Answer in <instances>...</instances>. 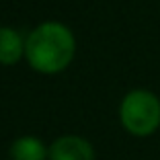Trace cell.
Instances as JSON below:
<instances>
[{
	"instance_id": "1",
	"label": "cell",
	"mask_w": 160,
	"mask_h": 160,
	"mask_svg": "<svg viewBox=\"0 0 160 160\" xmlns=\"http://www.w3.org/2000/svg\"><path fill=\"white\" fill-rule=\"evenodd\" d=\"M76 56V37L68 25L45 21L25 37V60L39 74H60Z\"/></svg>"
},
{
	"instance_id": "5",
	"label": "cell",
	"mask_w": 160,
	"mask_h": 160,
	"mask_svg": "<svg viewBox=\"0 0 160 160\" xmlns=\"http://www.w3.org/2000/svg\"><path fill=\"white\" fill-rule=\"evenodd\" d=\"M12 160H49V148L37 136H21L10 146Z\"/></svg>"
},
{
	"instance_id": "3",
	"label": "cell",
	"mask_w": 160,
	"mask_h": 160,
	"mask_svg": "<svg viewBox=\"0 0 160 160\" xmlns=\"http://www.w3.org/2000/svg\"><path fill=\"white\" fill-rule=\"evenodd\" d=\"M94 148L80 136H62L49 146V160H94Z\"/></svg>"
},
{
	"instance_id": "4",
	"label": "cell",
	"mask_w": 160,
	"mask_h": 160,
	"mask_svg": "<svg viewBox=\"0 0 160 160\" xmlns=\"http://www.w3.org/2000/svg\"><path fill=\"white\" fill-rule=\"evenodd\" d=\"M25 58V37L12 27H0V64L14 66Z\"/></svg>"
},
{
	"instance_id": "2",
	"label": "cell",
	"mask_w": 160,
	"mask_h": 160,
	"mask_svg": "<svg viewBox=\"0 0 160 160\" xmlns=\"http://www.w3.org/2000/svg\"><path fill=\"white\" fill-rule=\"evenodd\" d=\"M119 121L127 133L148 138L160 127V99L146 88L129 90L119 105Z\"/></svg>"
}]
</instances>
